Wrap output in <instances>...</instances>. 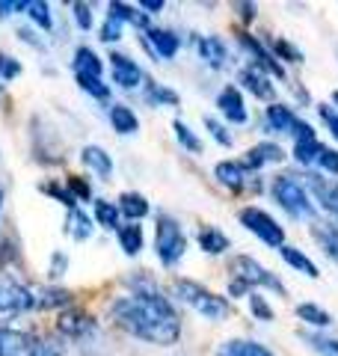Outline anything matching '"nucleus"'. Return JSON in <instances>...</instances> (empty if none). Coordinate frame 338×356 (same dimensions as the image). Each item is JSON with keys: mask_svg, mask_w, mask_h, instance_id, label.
<instances>
[{"mask_svg": "<svg viewBox=\"0 0 338 356\" xmlns=\"http://www.w3.org/2000/svg\"><path fill=\"white\" fill-rule=\"evenodd\" d=\"M332 102H335V104H338V89H335V92H332Z\"/></svg>", "mask_w": 338, "mask_h": 356, "instance_id": "obj_54", "label": "nucleus"}, {"mask_svg": "<svg viewBox=\"0 0 338 356\" xmlns=\"http://www.w3.org/2000/svg\"><path fill=\"white\" fill-rule=\"evenodd\" d=\"M107 15H113L116 21H122V24H134V27H140V30L149 27V13H140L137 6L122 3V0H113V3L107 6Z\"/></svg>", "mask_w": 338, "mask_h": 356, "instance_id": "obj_19", "label": "nucleus"}, {"mask_svg": "<svg viewBox=\"0 0 338 356\" xmlns=\"http://www.w3.org/2000/svg\"><path fill=\"white\" fill-rule=\"evenodd\" d=\"M145 102H149L152 107H163V104H178V92H172L169 86L163 83H149V89H145Z\"/></svg>", "mask_w": 338, "mask_h": 356, "instance_id": "obj_33", "label": "nucleus"}, {"mask_svg": "<svg viewBox=\"0 0 338 356\" xmlns=\"http://www.w3.org/2000/svg\"><path fill=\"white\" fill-rule=\"evenodd\" d=\"M110 315L134 339L161 344V348L175 344L178 336H182V318H178L175 306L154 285H140L131 297L116 300Z\"/></svg>", "mask_w": 338, "mask_h": 356, "instance_id": "obj_1", "label": "nucleus"}, {"mask_svg": "<svg viewBox=\"0 0 338 356\" xmlns=\"http://www.w3.org/2000/svg\"><path fill=\"white\" fill-rule=\"evenodd\" d=\"M60 332L69 339H86V336H95V324L83 312H65L60 318Z\"/></svg>", "mask_w": 338, "mask_h": 356, "instance_id": "obj_12", "label": "nucleus"}, {"mask_svg": "<svg viewBox=\"0 0 338 356\" xmlns=\"http://www.w3.org/2000/svg\"><path fill=\"white\" fill-rule=\"evenodd\" d=\"M140 9H149V13H161V9H163V0H143Z\"/></svg>", "mask_w": 338, "mask_h": 356, "instance_id": "obj_51", "label": "nucleus"}, {"mask_svg": "<svg viewBox=\"0 0 338 356\" xmlns=\"http://www.w3.org/2000/svg\"><path fill=\"white\" fill-rule=\"evenodd\" d=\"M217 107L223 110V116L234 122V125H246V119H250V113H246V104H243V95L238 92V86H225L220 98H217Z\"/></svg>", "mask_w": 338, "mask_h": 356, "instance_id": "obj_10", "label": "nucleus"}, {"mask_svg": "<svg viewBox=\"0 0 338 356\" xmlns=\"http://www.w3.org/2000/svg\"><path fill=\"white\" fill-rule=\"evenodd\" d=\"M312 235L321 243V250L338 264V226H332V222H314Z\"/></svg>", "mask_w": 338, "mask_h": 356, "instance_id": "obj_23", "label": "nucleus"}, {"mask_svg": "<svg viewBox=\"0 0 338 356\" xmlns=\"http://www.w3.org/2000/svg\"><path fill=\"white\" fill-rule=\"evenodd\" d=\"M314 163H321L326 172L338 175V152L335 149H321V154H318V161H314Z\"/></svg>", "mask_w": 338, "mask_h": 356, "instance_id": "obj_45", "label": "nucleus"}, {"mask_svg": "<svg viewBox=\"0 0 338 356\" xmlns=\"http://www.w3.org/2000/svg\"><path fill=\"white\" fill-rule=\"evenodd\" d=\"M267 44H270V54H273L276 60H288V63H300L303 60V54L297 48H291L285 39H267Z\"/></svg>", "mask_w": 338, "mask_h": 356, "instance_id": "obj_38", "label": "nucleus"}, {"mask_svg": "<svg viewBox=\"0 0 338 356\" xmlns=\"http://www.w3.org/2000/svg\"><path fill=\"white\" fill-rule=\"evenodd\" d=\"M65 235L74 241H86L92 235V220L83 214V208H69V220H65Z\"/></svg>", "mask_w": 338, "mask_h": 356, "instance_id": "obj_28", "label": "nucleus"}, {"mask_svg": "<svg viewBox=\"0 0 338 356\" xmlns=\"http://www.w3.org/2000/svg\"><path fill=\"white\" fill-rule=\"evenodd\" d=\"M196 48H199L202 63H208L211 69H223L229 63V51H225V42L220 36H202Z\"/></svg>", "mask_w": 338, "mask_h": 356, "instance_id": "obj_14", "label": "nucleus"}, {"mask_svg": "<svg viewBox=\"0 0 338 356\" xmlns=\"http://www.w3.org/2000/svg\"><path fill=\"white\" fill-rule=\"evenodd\" d=\"M0 208H3V184H0Z\"/></svg>", "mask_w": 338, "mask_h": 356, "instance_id": "obj_53", "label": "nucleus"}, {"mask_svg": "<svg viewBox=\"0 0 338 356\" xmlns=\"http://www.w3.org/2000/svg\"><path fill=\"white\" fill-rule=\"evenodd\" d=\"M205 128L211 131V137H214V140H217V143H220V146H225V149H229V146H232V143H234V140H232V134H229V131H225V128H223V125H220V122H217V119H214V116H205Z\"/></svg>", "mask_w": 338, "mask_h": 356, "instance_id": "obj_41", "label": "nucleus"}, {"mask_svg": "<svg viewBox=\"0 0 338 356\" xmlns=\"http://www.w3.org/2000/svg\"><path fill=\"white\" fill-rule=\"evenodd\" d=\"M18 74H21V63L6 57V54H0V77H3V81H13Z\"/></svg>", "mask_w": 338, "mask_h": 356, "instance_id": "obj_44", "label": "nucleus"}, {"mask_svg": "<svg viewBox=\"0 0 338 356\" xmlns=\"http://www.w3.org/2000/svg\"><path fill=\"white\" fill-rule=\"evenodd\" d=\"M119 247L125 250V255H137L143 250V226H137V222L119 226Z\"/></svg>", "mask_w": 338, "mask_h": 356, "instance_id": "obj_31", "label": "nucleus"}, {"mask_svg": "<svg viewBox=\"0 0 338 356\" xmlns=\"http://www.w3.org/2000/svg\"><path fill=\"white\" fill-rule=\"evenodd\" d=\"M110 125L116 134H134L140 128V119L128 104H113L110 107Z\"/></svg>", "mask_w": 338, "mask_h": 356, "instance_id": "obj_24", "label": "nucleus"}, {"mask_svg": "<svg viewBox=\"0 0 338 356\" xmlns=\"http://www.w3.org/2000/svg\"><path fill=\"white\" fill-rule=\"evenodd\" d=\"M318 113H321V119L326 122V128L332 131V137L338 140V113H335L330 104H321V107H318Z\"/></svg>", "mask_w": 338, "mask_h": 356, "instance_id": "obj_47", "label": "nucleus"}, {"mask_svg": "<svg viewBox=\"0 0 338 356\" xmlns=\"http://www.w3.org/2000/svg\"><path fill=\"white\" fill-rule=\"evenodd\" d=\"M77 86H81L83 92H89L92 98H98V102H107L110 98V86L101 81V77H77Z\"/></svg>", "mask_w": 338, "mask_h": 356, "instance_id": "obj_37", "label": "nucleus"}, {"mask_svg": "<svg viewBox=\"0 0 338 356\" xmlns=\"http://www.w3.org/2000/svg\"><path fill=\"white\" fill-rule=\"evenodd\" d=\"M241 44H243V48L258 60V65H264V69H267V72H273L276 77H285V72H282V65L276 63V57H273V54H270L258 39H252L250 33H241Z\"/></svg>", "mask_w": 338, "mask_h": 356, "instance_id": "obj_17", "label": "nucleus"}, {"mask_svg": "<svg viewBox=\"0 0 338 356\" xmlns=\"http://www.w3.org/2000/svg\"><path fill=\"white\" fill-rule=\"evenodd\" d=\"M238 9H241V15H243L246 21L255 18V3H238Z\"/></svg>", "mask_w": 338, "mask_h": 356, "instance_id": "obj_52", "label": "nucleus"}, {"mask_svg": "<svg viewBox=\"0 0 338 356\" xmlns=\"http://www.w3.org/2000/svg\"><path fill=\"white\" fill-rule=\"evenodd\" d=\"M187 250V238L182 222L169 214H157V232H154V252L161 259L163 267H172L182 261V255Z\"/></svg>", "mask_w": 338, "mask_h": 356, "instance_id": "obj_5", "label": "nucleus"}, {"mask_svg": "<svg viewBox=\"0 0 338 356\" xmlns=\"http://www.w3.org/2000/svg\"><path fill=\"white\" fill-rule=\"evenodd\" d=\"M306 339L309 344L318 353H326V356H338V339H330V336H321V332H306Z\"/></svg>", "mask_w": 338, "mask_h": 356, "instance_id": "obj_39", "label": "nucleus"}, {"mask_svg": "<svg viewBox=\"0 0 338 356\" xmlns=\"http://www.w3.org/2000/svg\"><path fill=\"white\" fill-rule=\"evenodd\" d=\"M33 309V291L21 285L13 273H0V312L3 315H21Z\"/></svg>", "mask_w": 338, "mask_h": 356, "instance_id": "obj_8", "label": "nucleus"}, {"mask_svg": "<svg viewBox=\"0 0 338 356\" xmlns=\"http://www.w3.org/2000/svg\"><path fill=\"white\" fill-rule=\"evenodd\" d=\"M250 309H252V315H255V318L273 321V309L264 303V297H258V294H252V291H250Z\"/></svg>", "mask_w": 338, "mask_h": 356, "instance_id": "obj_43", "label": "nucleus"}, {"mask_svg": "<svg viewBox=\"0 0 338 356\" xmlns=\"http://www.w3.org/2000/svg\"><path fill=\"white\" fill-rule=\"evenodd\" d=\"M214 356H273L264 344L250 341V339H232V341H223L217 353Z\"/></svg>", "mask_w": 338, "mask_h": 356, "instance_id": "obj_16", "label": "nucleus"}, {"mask_svg": "<svg viewBox=\"0 0 338 356\" xmlns=\"http://www.w3.org/2000/svg\"><path fill=\"white\" fill-rule=\"evenodd\" d=\"M72 65H74L77 77H101V74H104V63L98 60V54L92 48H77Z\"/></svg>", "mask_w": 338, "mask_h": 356, "instance_id": "obj_18", "label": "nucleus"}, {"mask_svg": "<svg viewBox=\"0 0 338 356\" xmlns=\"http://www.w3.org/2000/svg\"><path fill=\"white\" fill-rule=\"evenodd\" d=\"M145 36H149V42H152V48L161 54L163 60H169V57H175V51H178V36L172 30H161V27H152L149 33H145Z\"/></svg>", "mask_w": 338, "mask_h": 356, "instance_id": "obj_26", "label": "nucleus"}, {"mask_svg": "<svg viewBox=\"0 0 338 356\" xmlns=\"http://www.w3.org/2000/svg\"><path fill=\"white\" fill-rule=\"evenodd\" d=\"M69 187H72V199H74V202H77V199H86V196H89V184L81 181L77 175L69 178Z\"/></svg>", "mask_w": 338, "mask_h": 356, "instance_id": "obj_49", "label": "nucleus"}, {"mask_svg": "<svg viewBox=\"0 0 338 356\" xmlns=\"http://www.w3.org/2000/svg\"><path fill=\"white\" fill-rule=\"evenodd\" d=\"M21 9H27V0H0V18H9Z\"/></svg>", "mask_w": 338, "mask_h": 356, "instance_id": "obj_48", "label": "nucleus"}, {"mask_svg": "<svg viewBox=\"0 0 338 356\" xmlns=\"http://www.w3.org/2000/svg\"><path fill=\"white\" fill-rule=\"evenodd\" d=\"M217 178H220V184H225L229 191H243L246 184H250V170H246L243 163H234V161H223L217 163Z\"/></svg>", "mask_w": 338, "mask_h": 356, "instance_id": "obj_15", "label": "nucleus"}, {"mask_svg": "<svg viewBox=\"0 0 338 356\" xmlns=\"http://www.w3.org/2000/svg\"><path fill=\"white\" fill-rule=\"evenodd\" d=\"M297 318L300 321H306V324H312V327H330L332 324V315L330 312H323L321 306H314V303H303V306H297Z\"/></svg>", "mask_w": 338, "mask_h": 356, "instance_id": "obj_32", "label": "nucleus"}, {"mask_svg": "<svg viewBox=\"0 0 338 356\" xmlns=\"http://www.w3.org/2000/svg\"><path fill=\"white\" fill-rule=\"evenodd\" d=\"M282 158H285V152H282L276 143H258V146H252L250 152H246L243 166L246 170H261V166H267V163H279Z\"/></svg>", "mask_w": 338, "mask_h": 356, "instance_id": "obj_13", "label": "nucleus"}, {"mask_svg": "<svg viewBox=\"0 0 338 356\" xmlns=\"http://www.w3.org/2000/svg\"><path fill=\"white\" fill-rule=\"evenodd\" d=\"M172 128H175V137H178V143H182V146H184L187 152H193V154H199V152H202V140H199L196 134L184 125V122H175Z\"/></svg>", "mask_w": 338, "mask_h": 356, "instance_id": "obj_40", "label": "nucleus"}, {"mask_svg": "<svg viewBox=\"0 0 338 356\" xmlns=\"http://www.w3.org/2000/svg\"><path fill=\"white\" fill-rule=\"evenodd\" d=\"M119 208L113 205V202H104V199H95V220H98V226H104V229H119Z\"/></svg>", "mask_w": 338, "mask_h": 356, "instance_id": "obj_34", "label": "nucleus"}, {"mask_svg": "<svg viewBox=\"0 0 338 356\" xmlns=\"http://www.w3.org/2000/svg\"><path fill=\"white\" fill-rule=\"evenodd\" d=\"M321 143L318 140H297V146H294V158L303 163V166H309L318 161V154H321Z\"/></svg>", "mask_w": 338, "mask_h": 356, "instance_id": "obj_35", "label": "nucleus"}, {"mask_svg": "<svg viewBox=\"0 0 338 356\" xmlns=\"http://www.w3.org/2000/svg\"><path fill=\"white\" fill-rule=\"evenodd\" d=\"M229 270L234 276V282H241L243 288H250V291L252 288H270V291L285 297V285H282L270 270H264L255 259H250V255H234L229 261Z\"/></svg>", "mask_w": 338, "mask_h": 356, "instance_id": "obj_6", "label": "nucleus"}, {"mask_svg": "<svg viewBox=\"0 0 338 356\" xmlns=\"http://www.w3.org/2000/svg\"><path fill=\"white\" fill-rule=\"evenodd\" d=\"M241 222H243V229H250L255 238H261L267 247H282L285 243V232H282V226L267 214V211L261 208H241Z\"/></svg>", "mask_w": 338, "mask_h": 356, "instance_id": "obj_7", "label": "nucleus"}, {"mask_svg": "<svg viewBox=\"0 0 338 356\" xmlns=\"http://www.w3.org/2000/svg\"><path fill=\"white\" fill-rule=\"evenodd\" d=\"M270 193H273V199L288 211L291 217H312L314 214V202L309 199V191H306V184L300 181L297 175H276L273 178V184H270Z\"/></svg>", "mask_w": 338, "mask_h": 356, "instance_id": "obj_4", "label": "nucleus"}, {"mask_svg": "<svg viewBox=\"0 0 338 356\" xmlns=\"http://www.w3.org/2000/svg\"><path fill=\"white\" fill-rule=\"evenodd\" d=\"M241 83L250 89L255 98H261V102H270V98H273V83H270V77L261 74L258 69H252V65L241 72Z\"/></svg>", "mask_w": 338, "mask_h": 356, "instance_id": "obj_20", "label": "nucleus"}, {"mask_svg": "<svg viewBox=\"0 0 338 356\" xmlns=\"http://www.w3.org/2000/svg\"><path fill=\"white\" fill-rule=\"evenodd\" d=\"M27 15L36 21L42 30H51V27H54L51 9H48V3H45V0H30V3H27Z\"/></svg>", "mask_w": 338, "mask_h": 356, "instance_id": "obj_36", "label": "nucleus"}, {"mask_svg": "<svg viewBox=\"0 0 338 356\" xmlns=\"http://www.w3.org/2000/svg\"><path fill=\"white\" fill-rule=\"evenodd\" d=\"M306 184L314 193V199H318L330 214L338 217V181H326V178H321V175H306Z\"/></svg>", "mask_w": 338, "mask_h": 356, "instance_id": "obj_11", "label": "nucleus"}, {"mask_svg": "<svg viewBox=\"0 0 338 356\" xmlns=\"http://www.w3.org/2000/svg\"><path fill=\"white\" fill-rule=\"evenodd\" d=\"M72 9H74V21H77V27H83V30L92 27V9H89L86 3H74Z\"/></svg>", "mask_w": 338, "mask_h": 356, "instance_id": "obj_46", "label": "nucleus"}, {"mask_svg": "<svg viewBox=\"0 0 338 356\" xmlns=\"http://www.w3.org/2000/svg\"><path fill=\"white\" fill-rule=\"evenodd\" d=\"M0 98H3V86H0Z\"/></svg>", "mask_w": 338, "mask_h": 356, "instance_id": "obj_55", "label": "nucleus"}, {"mask_svg": "<svg viewBox=\"0 0 338 356\" xmlns=\"http://www.w3.org/2000/svg\"><path fill=\"white\" fill-rule=\"evenodd\" d=\"M199 247L205 252H211V255H217V252L229 250V238H225L217 226H202L199 229Z\"/></svg>", "mask_w": 338, "mask_h": 356, "instance_id": "obj_30", "label": "nucleus"}, {"mask_svg": "<svg viewBox=\"0 0 338 356\" xmlns=\"http://www.w3.org/2000/svg\"><path fill=\"white\" fill-rule=\"evenodd\" d=\"M119 39H122V21L107 15L104 27H101V42H119Z\"/></svg>", "mask_w": 338, "mask_h": 356, "instance_id": "obj_42", "label": "nucleus"}, {"mask_svg": "<svg viewBox=\"0 0 338 356\" xmlns=\"http://www.w3.org/2000/svg\"><path fill=\"white\" fill-rule=\"evenodd\" d=\"M72 300L69 291H63V288H36L33 291V306L36 309H56V306H65Z\"/></svg>", "mask_w": 338, "mask_h": 356, "instance_id": "obj_29", "label": "nucleus"}, {"mask_svg": "<svg viewBox=\"0 0 338 356\" xmlns=\"http://www.w3.org/2000/svg\"><path fill=\"white\" fill-rule=\"evenodd\" d=\"M65 264H69V259L65 255H60V252H54V259H51V280H56V276H63L65 273Z\"/></svg>", "mask_w": 338, "mask_h": 356, "instance_id": "obj_50", "label": "nucleus"}, {"mask_svg": "<svg viewBox=\"0 0 338 356\" xmlns=\"http://www.w3.org/2000/svg\"><path fill=\"white\" fill-rule=\"evenodd\" d=\"M0 356H63V341L0 324Z\"/></svg>", "mask_w": 338, "mask_h": 356, "instance_id": "obj_2", "label": "nucleus"}, {"mask_svg": "<svg viewBox=\"0 0 338 356\" xmlns=\"http://www.w3.org/2000/svg\"><path fill=\"white\" fill-rule=\"evenodd\" d=\"M264 119H267V128L270 131H279V134H291V131H294V125H297L294 110L285 107V104H270Z\"/></svg>", "mask_w": 338, "mask_h": 356, "instance_id": "obj_21", "label": "nucleus"}, {"mask_svg": "<svg viewBox=\"0 0 338 356\" xmlns=\"http://www.w3.org/2000/svg\"><path fill=\"white\" fill-rule=\"evenodd\" d=\"M279 252H282V259H285V264H291L294 270H300V273H306L309 280H318V267H314V261L309 259V255H303L297 247H288V243H282L279 247Z\"/></svg>", "mask_w": 338, "mask_h": 356, "instance_id": "obj_25", "label": "nucleus"}, {"mask_svg": "<svg viewBox=\"0 0 338 356\" xmlns=\"http://www.w3.org/2000/svg\"><path fill=\"white\" fill-rule=\"evenodd\" d=\"M116 208H119V214L128 217L131 222H137L149 214V202H145V196H140V193H122Z\"/></svg>", "mask_w": 338, "mask_h": 356, "instance_id": "obj_27", "label": "nucleus"}, {"mask_svg": "<svg viewBox=\"0 0 338 356\" xmlns=\"http://www.w3.org/2000/svg\"><path fill=\"white\" fill-rule=\"evenodd\" d=\"M172 291H175V297L182 300V303H187L190 309L199 312V315L208 318V321H223L225 315H229V303H225V297L214 294L211 288L199 285L193 280H175Z\"/></svg>", "mask_w": 338, "mask_h": 356, "instance_id": "obj_3", "label": "nucleus"}, {"mask_svg": "<svg viewBox=\"0 0 338 356\" xmlns=\"http://www.w3.org/2000/svg\"><path fill=\"white\" fill-rule=\"evenodd\" d=\"M110 72H113V83H119L122 89H137L143 81H145V74L143 69L134 60H128L125 54H110Z\"/></svg>", "mask_w": 338, "mask_h": 356, "instance_id": "obj_9", "label": "nucleus"}, {"mask_svg": "<svg viewBox=\"0 0 338 356\" xmlns=\"http://www.w3.org/2000/svg\"><path fill=\"white\" fill-rule=\"evenodd\" d=\"M81 161H83L92 172H98L101 178H104V181L113 175V161H110V154H107L104 149H101V146H83Z\"/></svg>", "mask_w": 338, "mask_h": 356, "instance_id": "obj_22", "label": "nucleus"}]
</instances>
